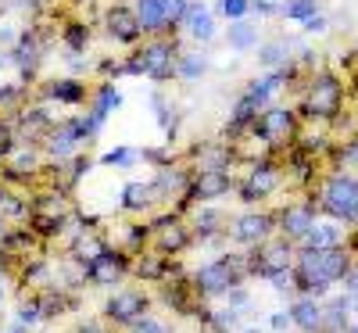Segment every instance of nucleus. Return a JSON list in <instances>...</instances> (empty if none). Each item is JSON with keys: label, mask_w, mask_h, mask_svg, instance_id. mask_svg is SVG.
I'll use <instances>...</instances> for the list:
<instances>
[{"label": "nucleus", "mask_w": 358, "mask_h": 333, "mask_svg": "<svg viewBox=\"0 0 358 333\" xmlns=\"http://www.w3.org/2000/svg\"><path fill=\"white\" fill-rule=\"evenodd\" d=\"M219 222H222V211H215V208H204V211H197V219H194V240H208V236H215L219 233Z\"/></svg>", "instance_id": "cd10ccee"}, {"label": "nucleus", "mask_w": 358, "mask_h": 333, "mask_svg": "<svg viewBox=\"0 0 358 333\" xmlns=\"http://www.w3.org/2000/svg\"><path fill=\"white\" fill-rule=\"evenodd\" d=\"M204 69H208V62L201 54H179V69H176V79H183V83H197L201 76H204Z\"/></svg>", "instance_id": "c85d7f7f"}, {"label": "nucleus", "mask_w": 358, "mask_h": 333, "mask_svg": "<svg viewBox=\"0 0 358 333\" xmlns=\"http://www.w3.org/2000/svg\"><path fill=\"white\" fill-rule=\"evenodd\" d=\"M62 40H65V47H69L72 54L86 50V43H90V25H86V22H65V25H62Z\"/></svg>", "instance_id": "c756f323"}, {"label": "nucleus", "mask_w": 358, "mask_h": 333, "mask_svg": "<svg viewBox=\"0 0 358 333\" xmlns=\"http://www.w3.org/2000/svg\"><path fill=\"white\" fill-rule=\"evenodd\" d=\"M244 276H248V262L241 255H222L194 272V290L201 297H219V294L236 290L244 283Z\"/></svg>", "instance_id": "7ed1b4c3"}, {"label": "nucleus", "mask_w": 358, "mask_h": 333, "mask_svg": "<svg viewBox=\"0 0 358 333\" xmlns=\"http://www.w3.org/2000/svg\"><path fill=\"white\" fill-rule=\"evenodd\" d=\"M315 226V208L312 204H287L276 215V229L283 240H305V233Z\"/></svg>", "instance_id": "a211bd4d"}, {"label": "nucleus", "mask_w": 358, "mask_h": 333, "mask_svg": "<svg viewBox=\"0 0 358 333\" xmlns=\"http://www.w3.org/2000/svg\"><path fill=\"white\" fill-rule=\"evenodd\" d=\"M287 316H290V323L301 330V333H322V305L315 301V294L297 297Z\"/></svg>", "instance_id": "4be33fe9"}, {"label": "nucleus", "mask_w": 358, "mask_h": 333, "mask_svg": "<svg viewBox=\"0 0 358 333\" xmlns=\"http://www.w3.org/2000/svg\"><path fill=\"white\" fill-rule=\"evenodd\" d=\"M129 269H133V262H129L126 251L104 244L94 258L83 265V276L94 283V287H115V283H122V280L129 276Z\"/></svg>", "instance_id": "1a4fd4ad"}, {"label": "nucleus", "mask_w": 358, "mask_h": 333, "mask_svg": "<svg viewBox=\"0 0 358 333\" xmlns=\"http://www.w3.org/2000/svg\"><path fill=\"white\" fill-rule=\"evenodd\" d=\"M79 333H104V330H101V326H94V323H90V326H83Z\"/></svg>", "instance_id": "c03bdc74"}, {"label": "nucleus", "mask_w": 358, "mask_h": 333, "mask_svg": "<svg viewBox=\"0 0 358 333\" xmlns=\"http://www.w3.org/2000/svg\"><path fill=\"white\" fill-rule=\"evenodd\" d=\"M15 147H18V133H15V122H8V118H0V162H8Z\"/></svg>", "instance_id": "f704fd0d"}, {"label": "nucleus", "mask_w": 358, "mask_h": 333, "mask_svg": "<svg viewBox=\"0 0 358 333\" xmlns=\"http://www.w3.org/2000/svg\"><path fill=\"white\" fill-rule=\"evenodd\" d=\"M273 229H276V219H273V215H265V211H248V215L233 219L229 236L236 240V244L258 248V244H265V240L273 236Z\"/></svg>", "instance_id": "dca6fc26"}, {"label": "nucleus", "mask_w": 358, "mask_h": 333, "mask_svg": "<svg viewBox=\"0 0 358 333\" xmlns=\"http://www.w3.org/2000/svg\"><path fill=\"white\" fill-rule=\"evenodd\" d=\"M283 11V18H290V22H308L312 15H319V0H287V4L280 8Z\"/></svg>", "instance_id": "2f4dec72"}, {"label": "nucleus", "mask_w": 358, "mask_h": 333, "mask_svg": "<svg viewBox=\"0 0 358 333\" xmlns=\"http://www.w3.org/2000/svg\"><path fill=\"white\" fill-rule=\"evenodd\" d=\"M280 183H283V172L276 162H255L244 176V183L236 187V194H241L244 204H258L265 197H273L280 190Z\"/></svg>", "instance_id": "9b49d317"}, {"label": "nucleus", "mask_w": 358, "mask_h": 333, "mask_svg": "<svg viewBox=\"0 0 358 333\" xmlns=\"http://www.w3.org/2000/svg\"><path fill=\"white\" fill-rule=\"evenodd\" d=\"M40 62H43V40H40L36 29H25V33L15 40V47H11V65L22 72V79H33Z\"/></svg>", "instance_id": "f3484780"}, {"label": "nucleus", "mask_w": 358, "mask_h": 333, "mask_svg": "<svg viewBox=\"0 0 358 333\" xmlns=\"http://www.w3.org/2000/svg\"><path fill=\"white\" fill-rule=\"evenodd\" d=\"M294 269V251L290 240H265V244L255 248V255L248 258V272L265 280H276V287H287V272Z\"/></svg>", "instance_id": "6e6552de"}, {"label": "nucleus", "mask_w": 358, "mask_h": 333, "mask_svg": "<svg viewBox=\"0 0 358 333\" xmlns=\"http://www.w3.org/2000/svg\"><path fill=\"white\" fill-rule=\"evenodd\" d=\"M83 143H86V136H83V129H79V118H65V122L50 126L47 136L40 140L43 155H47L50 162H57V165L72 162V158L79 155V147H83Z\"/></svg>", "instance_id": "9d476101"}, {"label": "nucleus", "mask_w": 358, "mask_h": 333, "mask_svg": "<svg viewBox=\"0 0 358 333\" xmlns=\"http://www.w3.org/2000/svg\"><path fill=\"white\" fill-rule=\"evenodd\" d=\"M179 29H187V36H190L194 43H212L215 33H219L212 11H208L204 4H190V8H187V18H183V25H179Z\"/></svg>", "instance_id": "412c9836"}, {"label": "nucleus", "mask_w": 358, "mask_h": 333, "mask_svg": "<svg viewBox=\"0 0 358 333\" xmlns=\"http://www.w3.org/2000/svg\"><path fill=\"white\" fill-rule=\"evenodd\" d=\"M297 129H301V118H297L294 108H283V104H268L258 111L255 126H251V136H258L265 147H287L297 140Z\"/></svg>", "instance_id": "423d86ee"}, {"label": "nucleus", "mask_w": 358, "mask_h": 333, "mask_svg": "<svg viewBox=\"0 0 358 333\" xmlns=\"http://www.w3.org/2000/svg\"><path fill=\"white\" fill-rule=\"evenodd\" d=\"M47 4H50V0H47Z\"/></svg>", "instance_id": "de8ad7c7"}, {"label": "nucleus", "mask_w": 358, "mask_h": 333, "mask_svg": "<svg viewBox=\"0 0 358 333\" xmlns=\"http://www.w3.org/2000/svg\"><path fill=\"white\" fill-rule=\"evenodd\" d=\"M11 333H22V326H18V330H11Z\"/></svg>", "instance_id": "49530a36"}, {"label": "nucleus", "mask_w": 358, "mask_h": 333, "mask_svg": "<svg viewBox=\"0 0 358 333\" xmlns=\"http://www.w3.org/2000/svg\"><path fill=\"white\" fill-rule=\"evenodd\" d=\"M348 326V301L337 297L330 309H322V333H341Z\"/></svg>", "instance_id": "7c9ffc66"}, {"label": "nucleus", "mask_w": 358, "mask_h": 333, "mask_svg": "<svg viewBox=\"0 0 358 333\" xmlns=\"http://www.w3.org/2000/svg\"><path fill=\"white\" fill-rule=\"evenodd\" d=\"M25 211H29V201L0 183V215H25Z\"/></svg>", "instance_id": "473e14b6"}, {"label": "nucleus", "mask_w": 358, "mask_h": 333, "mask_svg": "<svg viewBox=\"0 0 358 333\" xmlns=\"http://www.w3.org/2000/svg\"><path fill=\"white\" fill-rule=\"evenodd\" d=\"M136 158H140V150H133V147H118V150H108V155L101 158V165H118V169H129Z\"/></svg>", "instance_id": "c9c22d12"}, {"label": "nucleus", "mask_w": 358, "mask_h": 333, "mask_svg": "<svg viewBox=\"0 0 358 333\" xmlns=\"http://www.w3.org/2000/svg\"><path fill=\"white\" fill-rule=\"evenodd\" d=\"M197 290H194V280H176V283H162V301L176 312V316H194L197 312Z\"/></svg>", "instance_id": "aec40b11"}, {"label": "nucleus", "mask_w": 358, "mask_h": 333, "mask_svg": "<svg viewBox=\"0 0 358 333\" xmlns=\"http://www.w3.org/2000/svg\"><path fill=\"white\" fill-rule=\"evenodd\" d=\"M319 204L326 215H334L337 222H355L358 226V179L355 176H330L319 190Z\"/></svg>", "instance_id": "0eeeda50"}, {"label": "nucleus", "mask_w": 358, "mask_h": 333, "mask_svg": "<svg viewBox=\"0 0 358 333\" xmlns=\"http://www.w3.org/2000/svg\"><path fill=\"white\" fill-rule=\"evenodd\" d=\"M305 248H341V229L337 226H312L308 233H305V240H301Z\"/></svg>", "instance_id": "bb28decb"}, {"label": "nucleus", "mask_w": 358, "mask_h": 333, "mask_svg": "<svg viewBox=\"0 0 358 333\" xmlns=\"http://www.w3.org/2000/svg\"><path fill=\"white\" fill-rule=\"evenodd\" d=\"M287 323H290V316H273V326H276V330H283Z\"/></svg>", "instance_id": "37998d69"}, {"label": "nucleus", "mask_w": 358, "mask_h": 333, "mask_svg": "<svg viewBox=\"0 0 358 333\" xmlns=\"http://www.w3.org/2000/svg\"><path fill=\"white\" fill-rule=\"evenodd\" d=\"M147 309H151V297H147L143 290H136V287L115 290L108 297V305H104V319L115 323V326H133L140 316H147Z\"/></svg>", "instance_id": "f8f14e48"}, {"label": "nucleus", "mask_w": 358, "mask_h": 333, "mask_svg": "<svg viewBox=\"0 0 358 333\" xmlns=\"http://www.w3.org/2000/svg\"><path fill=\"white\" fill-rule=\"evenodd\" d=\"M190 0H133L143 36H172L187 18Z\"/></svg>", "instance_id": "39448f33"}, {"label": "nucleus", "mask_w": 358, "mask_h": 333, "mask_svg": "<svg viewBox=\"0 0 358 333\" xmlns=\"http://www.w3.org/2000/svg\"><path fill=\"white\" fill-rule=\"evenodd\" d=\"M229 47H233L236 54H248V50H255V47H258V29H255L248 18L233 22V25H229Z\"/></svg>", "instance_id": "393cba45"}, {"label": "nucleus", "mask_w": 358, "mask_h": 333, "mask_svg": "<svg viewBox=\"0 0 358 333\" xmlns=\"http://www.w3.org/2000/svg\"><path fill=\"white\" fill-rule=\"evenodd\" d=\"M341 162H344V165H358V140H348V143L341 147Z\"/></svg>", "instance_id": "ea45409f"}, {"label": "nucleus", "mask_w": 358, "mask_h": 333, "mask_svg": "<svg viewBox=\"0 0 358 333\" xmlns=\"http://www.w3.org/2000/svg\"><path fill=\"white\" fill-rule=\"evenodd\" d=\"M233 190V172L229 169H215V172H190V187L183 194V201H197V204H208V201H219Z\"/></svg>", "instance_id": "4468645a"}, {"label": "nucleus", "mask_w": 358, "mask_h": 333, "mask_svg": "<svg viewBox=\"0 0 358 333\" xmlns=\"http://www.w3.org/2000/svg\"><path fill=\"white\" fill-rule=\"evenodd\" d=\"M151 187H155V197L158 204L162 201H172V197H183L187 187H190V169H172V165H162L158 176L151 179Z\"/></svg>", "instance_id": "6ab92c4d"}, {"label": "nucleus", "mask_w": 358, "mask_h": 333, "mask_svg": "<svg viewBox=\"0 0 358 333\" xmlns=\"http://www.w3.org/2000/svg\"><path fill=\"white\" fill-rule=\"evenodd\" d=\"M348 333H358V326H351V330H348Z\"/></svg>", "instance_id": "a18cd8bd"}, {"label": "nucleus", "mask_w": 358, "mask_h": 333, "mask_svg": "<svg viewBox=\"0 0 358 333\" xmlns=\"http://www.w3.org/2000/svg\"><path fill=\"white\" fill-rule=\"evenodd\" d=\"M158 204V197H155V187L151 183H129L126 190H122V208L126 211H151Z\"/></svg>", "instance_id": "b1692460"}, {"label": "nucleus", "mask_w": 358, "mask_h": 333, "mask_svg": "<svg viewBox=\"0 0 358 333\" xmlns=\"http://www.w3.org/2000/svg\"><path fill=\"white\" fill-rule=\"evenodd\" d=\"M43 316H40V305H36V297L33 301H25V305L18 309V326H33V323H40Z\"/></svg>", "instance_id": "58836bf2"}, {"label": "nucleus", "mask_w": 358, "mask_h": 333, "mask_svg": "<svg viewBox=\"0 0 358 333\" xmlns=\"http://www.w3.org/2000/svg\"><path fill=\"white\" fill-rule=\"evenodd\" d=\"M118 104H122V94L115 90V83H101L97 90H94V104H90V111H97V115H111Z\"/></svg>", "instance_id": "a878e982"}, {"label": "nucleus", "mask_w": 358, "mask_h": 333, "mask_svg": "<svg viewBox=\"0 0 358 333\" xmlns=\"http://www.w3.org/2000/svg\"><path fill=\"white\" fill-rule=\"evenodd\" d=\"M219 11H222L229 22H241V18H248V11H251V0H219Z\"/></svg>", "instance_id": "e433bc0d"}, {"label": "nucleus", "mask_w": 358, "mask_h": 333, "mask_svg": "<svg viewBox=\"0 0 358 333\" xmlns=\"http://www.w3.org/2000/svg\"><path fill=\"white\" fill-rule=\"evenodd\" d=\"M43 94L57 104H83L86 101V83L83 79H50Z\"/></svg>", "instance_id": "5701e85b"}, {"label": "nucleus", "mask_w": 358, "mask_h": 333, "mask_svg": "<svg viewBox=\"0 0 358 333\" xmlns=\"http://www.w3.org/2000/svg\"><path fill=\"white\" fill-rule=\"evenodd\" d=\"M179 43L172 36H151L143 40V47H136L126 62H122V72L129 76H147L155 83H172L176 79V69H179Z\"/></svg>", "instance_id": "f03ea898"}, {"label": "nucleus", "mask_w": 358, "mask_h": 333, "mask_svg": "<svg viewBox=\"0 0 358 333\" xmlns=\"http://www.w3.org/2000/svg\"><path fill=\"white\" fill-rule=\"evenodd\" d=\"M129 330H133V333H165V323H162V319H155L151 312H147V316H140Z\"/></svg>", "instance_id": "4c0bfd02"}, {"label": "nucleus", "mask_w": 358, "mask_h": 333, "mask_svg": "<svg viewBox=\"0 0 358 333\" xmlns=\"http://www.w3.org/2000/svg\"><path fill=\"white\" fill-rule=\"evenodd\" d=\"M258 62L265 65V69H283L287 65V43H265L262 50H258Z\"/></svg>", "instance_id": "72a5a7b5"}, {"label": "nucleus", "mask_w": 358, "mask_h": 333, "mask_svg": "<svg viewBox=\"0 0 358 333\" xmlns=\"http://www.w3.org/2000/svg\"><path fill=\"white\" fill-rule=\"evenodd\" d=\"M151 233H155V244H158V251L162 255H179V251H187L190 244H194V233H190V226L176 215V211H165L162 219H155V226H151Z\"/></svg>", "instance_id": "ddd939ff"}, {"label": "nucleus", "mask_w": 358, "mask_h": 333, "mask_svg": "<svg viewBox=\"0 0 358 333\" xmlns=\"http://www.w3.org/2000/svg\"><path fill=\"white\" fill-rule=\"evenodd\" d=\"M305 33H326V18H322V15H312V18L305 22Z\"/></svg>", "instance_id": "a19ab883"}, {"label": "nucleus", "mask_w": 358, "mask_h": 333, "mask_svg": "<svg viewBox=\"0 0 358 333\" xmlns=\"http://www.w3.org/2000/svg\"><path fill=\"white\" fill-rule=\"evenodd\" d=\"M344 108V83L334 72H315L305 86V101H301V115L305 118H319L330 122Z\"/></svg>", "instance_id": "20e7f679"}, {"label": "nucleus", "mask_w": 358, "mask_h": 333, "mask_svg": "<svg viewBox=\"0 0 358 333\" xmlns=\"http://www.w3.org/2000/svg\"><path fill=\"white\" fill-rule=\"evenodd\" d=\"M248 333H251V330H248Z\"/></svg>", "instance_id": "09e8293b"}, {"label": "nucleus", "mask_w": 358, "mask_h": 333, "mask_svg": "<svg viewBox=\"0 0 358 333\" xmlns=\"http://www.w3.org/2000/svg\"><path fill=\"white\" fill-rule=\"evenodd\" d=\"M351 272V255L344 248H305L294 258V280L305 294H319Z\"/></svg>", "instance_id": "f257e3e1"}, {"label": "nucleus", "mask_w": 358, "mask_h": 333, "mask_svg": "<svg viewBox=\"0 0 358 333\" xmlns=\"http://www.w3.org/2000/svg\"><path fill=\"white\" fill-rule=\"evenodd\" d=\"M344 283H348V290L358 297V269H351V272H348V276H344Z\"/></svg>", "instance_id": "79ce46f5"}, {"label": "nucleus", "mask_w": 358, "mask_h": 333, "mask_svg": "<svg viewBox=\"0 0 358 333\" xmlns=\"http://www.w3.org/2000/svg\"><path fill=\"white\" fill-rule=\"evenodd\" d=\"M104 29H108V36L115 43H126V47H136L143 40V29L136 22V11L133 4H111L104 11Z\"/></svg>", "instance_id": "2eb2a0df"}]
</instances>
